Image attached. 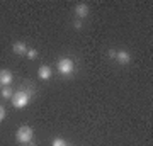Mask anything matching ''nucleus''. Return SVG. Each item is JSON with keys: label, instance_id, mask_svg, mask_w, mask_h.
<instances>
[{"label": "nucleus", "instance_id": "1", "mask_svg": "<svg viewBox=\"0 0 153 146\" xmlns=\"http://www.w3.org/2000/svg\"><path fill=\"white\" fill-rule=\"evenodd\" d=\"M16 139L22 145H29L33 141V129L29 126H21L16 133Z\"/></svg>", "mask_w": 153, "mask_h": 146}, {"label": "nucleus", "instance_id": "14", "mask_svg": "<svg viewBox=\"0 0 153 146\" xmlns=\"http://www.w3.org/2000/svg\"><path fill=\"white\" fill-rule=\"evenodd\" d=\"M107 54H109V58H116V49H109Z\"/></svg>", "mask_w": 153, "mask_h": 146}, {"label": "nucleus", "instance_id": "8", "mask_svg": "<svg viewBox=\"0 0 153 146\" xmlns=\"http://www.w3.org/2000/svg\"><path fill=\"white\" fill-rule=\"evenodd\" d=\"M75 14H76V17L82 21L83 17H87V14H88V5L87 4H78V5L75 7Z\"/></svg>", "mask_w": 153, "mask_h": 146}, {"label": "nucleus", "instance_id": "2", "mask_svg": "<svg viewBox=\"0 0 153 146\" xmlns=\"http://www.w3.org/2000/svg\"><path fill=\"white\" fill-rule=\"evenodd\" d=\"M29 102H31V95H29V93H26L24 90L16 92L14 95H12V104H14V107H16V109L26 107Z\"/></svg>", "mask_w": 153, "mask_h": 146}, {"label": "nucleus", "instance_id": "6", "mask_svg": "<svg viewBox=\"0 0 153 146\" xmlns=\"http://www.w3.org/2000/svg\"><path fill=\"white\" fill-rule=\"evenodd\" d=\"M12 51L16 54H19V56H24V54H27V46H26V43H22V41H17L12 46Z\"/></svg>", "mask_w": 153, "mask_h": 146}, {"label": "nucleus", "instance_id": "9", "mask_svg": "<svg viewBox=\"0 0 153 146\" xmlns=\"http://www.w3.org/2000/svg\"><path fill=\"white\" fill-rule=\"evenodd\" d=\"M0 93H2V97H4V99H12V95H14V90L10 88V85H9V87H2Z\"/></svg>", "mask_w": 153, "mask_h": 146}, {"label": "nucleus", "instance_id": "13", "mask_svg": "<svg viewBox=\"0 0 153 146\" xmlns=\"http://www.w3.org/2000/svg\"><path fill=\"white\" fill-rule=\"evenodd\" d=\"M4 119H5V109L0 105V122H2Z\"/></svg>", "mask_w": 153, "mask_h": 146}, {"label": "nucleus", "instance_id": "12", "mask_svg": "<svg viewBox=\"0 0 153 146\" xmlns=\"http://www.w3.org/2000/svg\"><path fill=\"white\" fill-rule=\"evenodd\" d=\"M82 26H83V24H82V21H80V19H76V21L73 22V27H75V29H82Z\"/></svg>", "mask_w": 153, "mask_h": 146}, {"label": "nucleus", "instance_id": "10", "mask_svg": "<svg viewBox=\"0 0 153 146\" xmlns=\"http://www.w3.org/2000/svg\"><path fill=\"white\" fill-rule=\"evenodd\" d=\"M51 146H68V145H66V141H65V139H61V138H56V139H53Z\"/></svg>", "mask_w": 153, "mask_h": 146}, {"label": "nucleus", "instance_id": "7", "mask_svg": "<svg viewBox=\"0 0 153 146\" xmlns=\"http://www.w3.org/2000/svg\"><path fill=\"white\" fill-rule=\"evenodd\" d=\"M38 75H39V78H41V80H49V78H51V75H53V70H51V66L43 65L38 70Z\"/></svg>", "mask_w": 153, "mask_h": 146}, {"label": "nucleus", "instance_id": "5", "mask_svg": "<svg viewBox=\"0 0 153 146\" xmlns=\"http://www.w3.org/2000/svg\"><path fill=\"white\" fill-rule=\"evenodd\" d=\"M116 60L119 61L121 65H128V63L131 61V56H129V53H128V51L121 49V51H116Z\"/></svg>", "mask_w": 153, "mask_h": 146}, {"label": "nucleus", "instance_id": "11", "mask_svg": "<svg viewBox=\"0 0 153 146\" xmlns=\"http://www.w3.org/2000/svg\"><path fill=\"white\" fill-rule=\"evenodd\" d=\"M26 56H27L29 60H36V58H38V51H36V49H27V54H26Z\"/></svg>", "mask_w": 153, "mask_h": 146}, {"label": "nucleus", "instance_id": "4", "mask_svg": "<svg viewBox=\"0 0 153 146\" xmlns=\"http://www.w3.org/2000/svg\"><path fill=\"white\" fill-rule=\"evenodd\" d=\"M12 82H14V75L10 70H0V85L9 87Z\"/></svg>", "mask_w": 153, "mask_h": 146}, {"label": "nucleus", "instance_id": "3", "mask_svg": "<svg viewBox=\"0 0 153 146\" xmlns=\"http://www.w3.org/2000/svg\"><path fill=\"white\" fill-rule=\"evenodd\" d=\"M56 68H58V71H60L61 75L70 76L71 73H73V68H75V65H73V61H71L70 58H61V60L58 61Z\"/></svg>", "mask_w": 153, "mask_h": 146}]
</instances>
